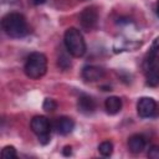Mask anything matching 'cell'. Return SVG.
I'll list each match as a JSON object with an SVG mask.
<instances>
[{"mask_svg": "<svg viewBox=\"0 0 159 159\" xmlns=\"http://www.w3.org/2000/svg\"><path fill=\"white\" fill-rule=\"evenodd\" d=\"M57 63H58V66H60L62 70H67L68 67H71V61H70L68 57L65 56V55H61V56L58 57Z\"/></svg>", "mask_w": 159, "mask_h": 159, "instance_id": "2e32d148", "label": "cell"}, {"mask_svg": "<svg viewBox=\"0 0 159 159\" xmlns=\"http://www.w3.org/2000/svg\"><path fill=\"white\" fill-rule=\"evenodd\" d=\"M24 71L27 77L39 80L47 71V57L41 52H32L25 62Z\"/></svg>", "mask_w": 159, "mask_h": 159, "instance_id": "3957f363", "label": "cell"}, {"mask_svg": "<svg viewBox=\"0 0 159 159\" xmlns=\"http://www.w3.org/2000/svg\"><path fill=\"white\" fill-rule=\"evenodd\" d=\"M77 108L80 112H82L84 114H89L96 111L97 103L93 99V97H91L88 94H82V96H80V98L77 101Z\"/></svg>", "mask_w": 159, "mask_h": 159, "instance_id": "52a82bcc", "label": "cell"}, {"mask_svg": "<svg viewBox=\"0 0 159 159\" xmlns=\"http://www.w3.org/2000/svg\"><path fill=\"white\" fill-rule=\"evenodd\" d=\"M4 32L10 37H24L29 32V26L25 16L20 12H9L1 20Z\"/></svg>", "mask_w": 159, "mask_h": 159, "instance_id": "6da1fadb", "label": "cell"}, {"mask_svg": "<svg viewBox=\"0 0 159 159\" xmlns=\"http://www.w3.org/2000/svg\"><path fill=\"white\" fill-rule=\"evenodd\" d=\"M98 152L103 157H109L113 153V144L109 140H104L98 145Z\"/></svg>", "mask_w": 159, "mask_h": 159, "instance_id": "4fadbf2b", "label": "cell"}, {"mask_svg": "<svg viewBox=\"0 0 159 159\" xmlns=\"http://www.w3.org/2000/svg\"><path fill=\"white\" fill-rule=\"evenodd\" d=\"M62 154H63L65 157H70V155L72 154V147H71V145H66V147L63 148V150H62Z\"/></svg>", "mask_w": 159, "mask_h": 159, "instance_id": "ac0fdd59", "label": "cell"}, {"mask_svg": "<svg viewBox=\"0 0 159 159\" xmlns=\"http://www.w3.org/2000/svg\"><path fill=\"white\" fill-rule=\"evenodd\" d=\"M157 102L150 97H142L137 103V112L138 116L142 118L153 117L157 114Z\"/></svg>", "mask_w": 159, "mask_h": 159, "instance_id": "8992f818", "label": "cell"}, {"mask_svg": "<svg viewBox=\"0 0 159 159\" xmlns=\"http://www.w3.org/2000/svg\"><path fill=\"white\" fill-rule=\"evenodd\" d=\"M104 107L109 114H117L122 109V99L117 96H111L106 99Z\"/></svg>", "mask_w": 159, "mask_h": 159, "instance_id": "7c38bea8", "label": "cell"}, {"mask_svg": "<svg viewBox=\"0 0 159 159\" xmlns=\"http://www.w3.org/2000/svg\"><path fill=\"white\" fill-rule=\"evenodd\" d=\"M128 148L132 153L138 154L145 148V138L142 134H133L128 139Z\"/></svg>", "mask_w": 159, "mask_h": 159, "instance_id": "30bf717a", "label": "cell"}, {"mask_svg": "<svg viewBox=\"0 0 159 159\" xmlns=\"http://www.w3.org/2000/svg\"><path fill=\"white\" fill-rule=\"evenodd\" d=\"M45 2H46V0H34V4L35 5H42Z\"/></svg>", "mask_w": 159, "mask_h": 159, "instance_id": "d6986e66", "label": "cell"}, {"mask_svg": "<svg viewBox=\"0 0 159 159\" xmlns=\"http://www.w3.org/2000/svg\"><path fill=\"white\" fill-rule=\"evenodd\" d=\"M97 22H98V10L96 9V6H88L83 9L82 12L80 14V24L83 30L86 31L93 30Z\"/></svg>", "mask_w": 159, "mask_h": 159, "instance_id": "5b68a950", "label": "cell"}, {"mask_svg": "<svg viewBox=\"0 0 159 159\" xmlns=\"http://www.w3.org/2000/svg\"><path fill=\"white\" fill-rule=\"evenodd\" d=\"M157 15H158V17H159V0L157 1Z\"/></svg>", "mask_w": 159, "mask_h": 159, "instance_id": "ffe728a7", "label": "cell"}, {"mask_svg": "<svg viewBox=\"0 0 159 159\" xmlns=\"http://www.w3.org/2000/svg\"><path fill=\"white\" fill-rule=\"evenodd\" d=\"M145 71V78H147V84L149 87H157L159 86V66L150 65L144 68Z\"/></svg>", "mask_w": 159, "mask_h": 159, "instance_id": "8fae6325", "label": "cell"}, {"mask_svg": "<svg viewBox=\"0 0 159 159\" xmlns=\"http://www.w3.org/2000/svg\"><path fill=\"white\" fill-rule=\"evenodd\" d=\"M75 128V122L70 117H60L56 120V130L61 135L70 134Z\"/></svg>", "mask_w": 159, "mask_h": 159, "instance_id": "9c48e42d", "label": "cell"}, {"mask_svg": "<svg viewBox=\"0 0 159 159\" xmlns=\"http://www.w3.org/2000/svg\"><path fill=\"white\" fill-rule=\"evenodd\" d=\"M30 127H31V130L39 137V140L41 144L46 145L47 143H50V140H51V135H50L51 124H50V120L45 116H35L31 119Z\"/></svg>", "mask_w": 159, "mask_h": 159, "instance_id": "277c9868", "label": "cell"}, {"mask_svg": "<svg viewBox=\"0 0 159 159\" xmlns=\"http://www.w3.org/2000/svg\"><path fill=\"white\" fill-rule=\"evenodd\" d=\"M148 157L150 159H159V145H152L148 150Z\"/></svg>", "mask_w": 159, "mask_h": 159, "instance_id": "e0dca14e", "label": "cell"}, {"mask_svg": "<svg viewBox=\"0 0 159 159\" xmlns=\"http://www.w3.org/2000/svg\"><path fill=\"white\" fill-rule=\"evenodd\" d=\"M1 157L5 158V159H14L17 157V153H16V149L15 147L12 145H6L2 148L1 150Z\"/></svg>", "mask_w": 159, "mask_h": 159, "instance_id": "5bb4252c", "label": "cell"}, {"mask_svg": "<svg viewBox=\"0 0 159 159\" xmlns=\"http://www.w3.org/2000/svg\"><path fill=\"white\" fill-rule=\"evenodd\" d=\"M63 42L67 52L71 53L73 57H82L86 53V42L78 29H67L63 36Z\"/></svg>", "mask_w": 159, "mask_h": 159, "instance_id": "7a4b0ae2", "label": "cell"}, {"mask_svg": "<svg viewBox=\"0 0 159 159\" xmlns=\"http://www.w3.org/2000/svg\"><path fill=\"white\" fill-rule=\"evenodd\" d=\"M104 76V71L98 66H84L82 68V77L87 82H94L101 80Z\"/></svg>", "mask_w": 159, "mask_h": 159, "instance_id": "ba28073f", "label": "cell"}, {"mask_svg": "<svg viewBox=\"0 0 159 159\" xmlns=\"http://www.w3.org/2000/svg\"><path fill=\"white\" fill-rule=\"evenodd\" d=\"M42 108L46 111V112H53L56 108H57V103L55 99L52 98H46L42 103Z\"/></svg>", "mask_w": 159, "mask_h": 159, "instance_id": "9a60e30c", "label": "cell"}]
</instances>
